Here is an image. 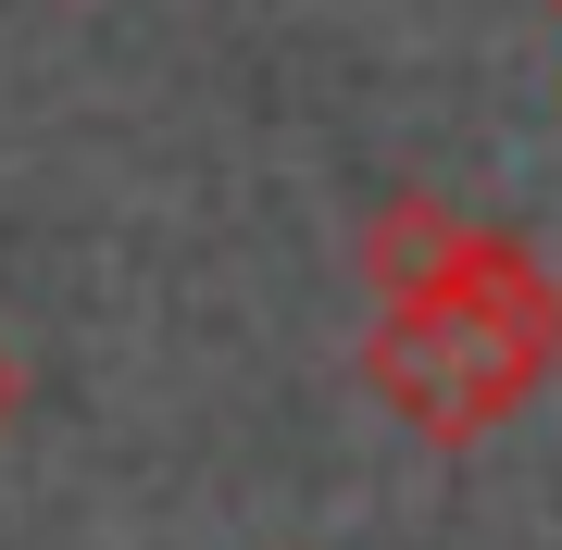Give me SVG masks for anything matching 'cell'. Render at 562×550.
I'll list each match as a JSON object with an SVG mask.
<instances>
[{"instance_id": "1", "label": "cell", "mask_w": 562, "mask_h": 550, "mask_svg": "<svg viewBox=\"0 0 562 550\" xmlns=\"http://www.w3.org/2000/svg\"><path fill=\"white\" fill-rule=\"evenodd\" d=\"M550 375H562V276L513 225H462L450 263L375 301V326H362V388L438 450H475Z\"/></svg>"}, {"instance_id": "2", "label": "cell", "mask_w": 562, "mask_h": 550, "mask_svg": "<svg viewBox=\"0 0 562 550\" xmlns=\"http://www.w3.org/2000/svg\"><path fill=\"white\" fill-rule=\"evenodd\" d=\"M462 250V213L425 201V188H401V201H375V225H362V276H375V301H401V288H425Z\"/></svg>"}, {"instance_id": "3", "label": "cell", "mask_w": 562, "mask_h": 550, "mask_svg": "<svg viewBox=\"0 0 562 550\" xmlns=\"http://www.w3.org/2000/svg\"><path fill=\"white\" fill-rule=\"evenodd\" d=\"M25 401H38V375H25V350H13V338H0V438H13V426H25Z\"/></svg>"}]
</instances>
